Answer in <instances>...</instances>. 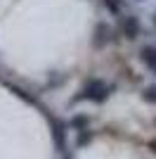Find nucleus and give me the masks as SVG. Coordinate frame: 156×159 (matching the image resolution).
Listing matches in <instances>:
<instances>
[{"label":"nucleus","mask_w":156,"mask_h":159,"mask_svg":"<svg viewBox=\"0 0 156 159\" xmlns=\"http://www.w3.org/2000/svg\"><path fill=\"white\" fill-rule=\"evenodd\" d=\"M142 100L149 102V105H156V86H149L142 90Z\"/></svg>","instance_id":"obj_7"},{"label":"nucleus","mask_w":156,"mask_h":159,"mask_svg":"<svg viewBox=\"0 0 156 159\" xmlns=\"http://www.w3.org/2000/svg\"><path fill=\"white\" fill-rule=\"evenodd\" d=\"M90 138H92L90 133H85V131H80V133H78V145H85V143H90Z\"/></svg>","instance_id":"obj_9"},{"label":"nucleus","mask_w":156,"mask_h":159,"mask_svg":"<svg viewBox=\"0 0 156 159\" xmlns=\"http://www.w3.org/2000/svg\"><path fill=\"white\" fill-rule=\"evenodd\" d=\"M118 31L123 33L128 40H135L142 33V24H140V19L135 14H121L118 17Z\"/></svg>","instance_id":"obj_2"},{"label":"nucleus","mask_w":156,"mask_h":159,"mask_svg":"<svg viewBox=\"0 0 156 159\" xmlns=\"http://www.w3.org/2000/svg\"><path fill=\"white\" fill-rule=\"evenodd\" d=\"M52 135H54V145L59 152L66 150V140H64V124L59 119H52Z\"/></svg>","instance_id":"obj_4"},{"label":"nucleus","mask_w":156,"mask_h":159,"mask_svg":"<svg viewBox=\"0 0 156 159\" xmlns=\"http://www.w3.org/2000/svg\"><path fill=\"white\" fill-rule=\"evenodd\" d=\"M109 90H111V88L106 86L102 79H92V81H88V83H85L80 100H90V102H104V100L109 98Z\"/></svg>","instance_id":"obj_1"},{"label":"nucleus","mask_w":156,"mask_h":159,"mask_svg":"<svg viewBox=\"0 0 156 159\" xmlns=\"http://www.w3.org/2000/svg\"><path fill=\"white\" fill-rule=\"evenodd\" d=\"M95 36H97V38H95V48H102L111 40V29L102 21V24H97V29H95Z\"/></svg>","instance_id":"obj_5"},{"label":"nucleus","mask_w":156,"mask_h":159,"mask_svg":"<svg viewBox=\"0 0 156 159\" xmlns=\"http://www.w3.org/2000/svg\"><path fill=\"white\" fill-rule=\"evenodd\" d=\"M140 60L144 62V66L149 71L156 74V45H142L140 48Z\"/></svg>","instance_id":"obj_3"},{"label":"nucleus","mask_w":156,"mask_h":159,"mask_svg":"<svg viewBox=\"0 0 156 159\" xmlns=\"http://www.w3.org/2000/svg\"><path fill=\"white\" fill-rule=\"evenodd\" d=\"M71 126L80 128V126H88V116H76V119L71 121Z\"/></svg>","instance_id":"obj_8"},{"label":"nucleus","mask_w":156,"mask_h":159,"mask_svg":"<svg viewBox=\"0 0 156 159\" xmlns=\"http://www.w3.org/2000/svg\"><path fill=\"white\" fill-rule=\"evenodd\" d=\"M104 7H106L111 14H121V10H123V0H104Z\"/></svg>","instance_id":"obj_6"},{"label":"nucleus","mask_w":156,"mask_h":159,"mask_svg":"<svg viewBox=\"0 0 156 159\" xmlns=\"http://www.w3.org/2000/svg\"><path fill=\"white\" fill-rule=\"evenodd\" d=\"M154 31H156V12H154Z\"/></svg>","instance_id":"obj_10"},{"label":"nucleus","mask_w":156,"mask_h":159,"mask_svg":"<svg viewBox=\"0 0 156 159\" xmlns=\"http://www.w3.org/2000/svg\"><path fill=\"white\" fill-rule=\"evenodd\" d=\"M64 159H71V157H64Z\"/></svg>","instance_id":"obj_11"}]
</instances>
